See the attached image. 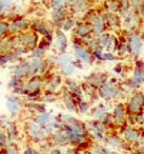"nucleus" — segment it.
Segmentation results:
<instances>
[{
    "instance_id": "1",
    "label": "nucleus",
    "mask_w": 144,
    "mask_h": 154,
    "mask_svg": "<svg viewBox=\"0 0 144 154\" xmlns=\"http://www.w3.org/2000/svg\"><path fill=\"white\" fill-rule=\"evenodd\" d=\"M143 105V96L141 94H136L129 103V109L131 112H139V110L142 109Z\"/></svg>"
},
{
    "instance_id": "2",
    "label": "nucleus",
    "mask_w": 144,
    "mask_h": 154,
    "mask_svg": "<svg viewBox=\"0 0 144 154\" xmlns=\"http://www.w3.org/2000/svg\"><path fill=\"white\" fill-rule=\"evenodd\" d=\"M130 48H131V51L134 52V54L136 55H139L140 54V51L142 49V39L140 36L138 35H135L133 36L130 40Z\"/></svg>"
},
{
    "instance_id": "3",
    "label": "nucleus",
    "mask_w": 144,
    "mask_h": 154,
    "mask_svg": "<svg viewBox=\"0 0 144 154\" xmlns=\"http://www.w3.org/2000/svg\"><path fill=\"white\" fill-rule=\"evenodd\" d=\"M30 73H32V71H31V63H23L16 69L15 76H16V78L19 79V78L30 74Z\"/></svg>"
},
{
    "instance_id": "4",
    "label": "nucleus",
    "mask_w": 144,
    "mask_h": 154,
    "mask_svg": "<svg viewBox=\"0 0 144 154\" xmlns=\"http://www.w3.org/2000/svg\"><path fill=\"white\" fill-rule=\"evenodd\" d=\"M117 92V88L112 85H104L101 88V95L104 98H110L112 96H114Z\"/></svg>"
},
{
    "instance_id": "5",
    "label": "nucleus",
    "mask_w": 144,
    "mask_h": 154,
    "mask_svg": "<svg viewBox=\"0 0 144 154\" xmlns=\"http://www.w3.org/2000/svg\"><path fill=\"white\" fill-rule=\"evenodd\" d=\"M20 41H21V45H26L28 48H33L35 47V45L37 42V37L34 34H28L22 36L20 38Z\"/></svg>"
},
{
    "instance_id": "6",
    "label": "nucleus",
    "mask_w": 144,
    "mask_h": 154,
    "mask_svg": "<svg viewBox=\"0 0 144 154\" xmlns=\"http://www.w3.org/2000/svg\"><path fill=\"white\" fill-rule=\"evenodd\" d=\"M66 138H68V141L74 143H81L83 140H84V136H83V134L75 133L70 130H68V133H66Z\"/></svg>"
},
{
    "instance_id": "7",
    "label": "nucleus",
    "mask_w": 144,
    "mask_h": 154,
    "mask_svg": "<svg viewBox=\"0 0 144 154\" xmlns=\"http://www.w3.org/2000/svg\"><path fill=\"white\" fill-rule=\"evenodd\" d=\"M30 26V22L26 19L19 20V21H16L14 23H12V26H10L12 32H19V31H22L24 29H26L28 26Z\"/></svg>"
},
{
    "instance_id": "8",
    "label": "nucleus",
    "mask_w": 144,
    "mask_h": 154,
    "mask_svg": "<svg viewBox=\"0 0 144 154\" xmlns=\"http://www.w3.org/2000/svg\"><path fill=\"white\" fill-rule=\"evenodd\" d=\"M30 127H31V128H30L31 129V133H32V135L36 139L40 140V139H43L45 137L44 132H43V131L39 128L38 124H31Z\"/></svg>"
},
{
    "instance_id": "9",
    "label": "nucleus",
    "mask_w": 144,
    "mask_h": 154,
    "mask_svg": "<svg viewBox=\"0 0 144 154\" xmlns=\"http://www.w3.org/2000/svg\"><path fill=\"white\" fill-rule=\"evenodd\" d=\"M115 115V119L118 124H122L123 119H124V108H123L122 105H118L115 109L114 112Z\"/></svg>"
},
{
    "instance_id": "10",
    "label": "nucleus",
    "mask_w": 144,
    "mask_h": 154,
    "mask_svg": "<svg viewBox=\"0 0 144 154\" xmlns=\"http://www.w3.org/2000/svg\"><path fill=\"white\" fill-rule=\"evenodd\" d=\"M75 52H76L77 57L80 58V59H82L83 61H85V62L91 61V57H89L88 52H86L85 50H83L82 48L76 47V48H75Z\"/></svg>"
},
{
    "instance_id": "11",
    "label": "nucleus",
    "mask_w": 144,
    "mask_h": 154,
    "mask_svg": "<svg viewBox=\"0 0 144 154\" xmlns=\"http://www.w3.org/2000/svg\"><path fill=\"white\" fill-rule=\"evenodd\" d=\"M103 29H104L103 20H102V18L97 17V19H96L95 23H94V26H93L94 34H95L96 36H99L102 33V31H103Z\"/></svg>"
},
{
    "instance_id": "12",
    "label": "nucleus",
    "mask_w": 144,
    "mask_h": 154,
    "mask_svg": "<svg viewBox=\"0 0 144 154\" xmlns=\"http://www.w3.org/2000/svg\"><path fill=\"white\" fill-rule=\"evenodd\" d=\"M8 108L11 111L12 114H16L19 112V105L14 98H9L8 99Z\"/></svg>"
},
{
    "instance_id": "13",
    "label": "nucleus",
    "mask_w": 144,
    "mask_h": 154,
    "mask_svg": "<svg viewBox=\"0 0 144 154\" xmlns=\"http://www.w3.org/2000/svg\"><path fill=\"white\" fill-rule=\"evenodd\" d=\"M66 43H68V41H66L65 36H64V35H59L57 40H56V42H55V48L58 50L63 51L66 47Z\"/></svg>"
},
{
    "instance_id": "14",
    "label": "nucleus",
    "mask_w": 144,
    "mask_h": 154,
    "mask_svg": "<svg viewBox=\"0 0 144 154\" xmlns=\"http://www.w3.org/2000/svg\"><path fill=\"white\" fill-rule=\"evenodd\" d=\"M124 136L127 140L134 141V140H136V139H138V137H139V133H138L136 130H134V129H128V130L125 131Z\"/></svg>"
},
{
    "instance_id": "15",
    "label": "nucleus",
    "mask_w": 144,
    "mask_h": 154,
    "mask_svg": "<svg viewBox=\"0 0 144 154\" xmlns=\"http://www.w3.org/2000/svg\"><path fill=\"white\" fill-rule=\"evenodd\" d=\"M13 0H1L0 1V11L1 12H5L8 11L10 7H11Z\"/></svg>"
},
{
    "instance_id": "16",
    "label": "nucleus",
    "mask_w": 144,
    "mask_h": 154,
    "mask_svg": "<svg viewBox=\"0 0 144 154\" xmlns=\"http://www.w3.org/2000/svg\"><path fill=\"white\" fill-rule=\"evenodd\" d=\"M50 122V115L46 113H43L41 114L40 116L37 117V124L39 125H44V124H47Z\"/></svg>"
},
{
    "instance_id": "17",
    "label": "nucleus",
    "mask_w": 144,
    "mask_h": 154,
    "mask_svg": "<svg viewBox=\"0 0 144 154\" xmlns=\"http://www.w3.org/2000/svg\"><path fill=\"white\" fill-rule=\"evenodd\" d=\"M134 80H135L137 84H141L143 82V71L142 69H138L137 71L135 72V76H134Z\"/></svg>"
},
{
    "instance_id": "18",
    "label": "nucleus",
    "mask_w": 144,
    "mask_h": 154,
    "mask_svg": "<svg viewBox=\"0 0 144 154\" xmlns=\"http://www.w3.org/2000/svg\"><path fill=\"white\" fill-rule=\"evenodd\" d=\"M65 105H66V107H68L70 110L77 112V107H76V105H75L74 100H73L70 97H68V96L65 97Z\"/></svg>"
},
{
    "instance_id": "19",
    "label": "nucleus",
    "mask_w": 144,
    "mask_h": 154,
    "mask_svg": "<svg viewBox=\"0 0 144 154\" xmlns=\"http://www.w3.org/2000/svg\"><path fill=\"white\" fill-rule=\"evenodd\" d=\"M39 85H40V82H34V80H33V82H28V86L26 87V89L28 91H30V92H33V91L38 90Z\"/></svg>"
},
{
    "instance_id": "20",
    "label": "nucleus",
    "mask_w": 144,
    "mask_h": 154,
    "mask_svg": "<svg viewBox=\"0 0 144 154\" xmlns=\"http://www.w3.org/2000/svg\"><path fill=\"white\" fill-rule=\"evenodd\" d=\"M36 30L38 31L39 33L43 35H50V32H49V29L42 23H36Z\"/></svg>"
},
{
    "instance_id": "21",
    "label": "nucleus",
    "mask_w": 144,
    "mask_h": 154,
    "mask_svg": "<svg viewBox=\"0 0 144 154\" xmlns=\"http://www.w3.org/2000/svg\"><path fill=\"white\" fill-rule=\"evenodd\" d=\"M68 87H70V91H72L73 93H75L76 95H80L81 94V90H80V88H79V86H77L75 82H68Z\"/></svg>"
},
{
    "instance_id": "22",
    "label": "nucleus",
    "mask_w": 144,
    "mask_h": 154,
    "mask_svg": "<svg viewBox=\"0 0 144 154\" xmlns=\"http://www.w3.org/2000/svg\"><path fill=\"white\" fill-rule=\"evenodd\" d=\"M70 55H68V54H63V55H61L59 58H58V62H59L60 64H63V66L68 64V62H70Z\"/></svg>"
},
{
    "instance_id": "23",
    "label": "nucleus",
    "mask_w": 144,
    "mask_h": 154,
    "mask_svg": "<svg viewBox=\"0 0 144 154\" xmlns=\"http://www.w3.org/2000/svg\"><path fill=\"white\" fill-rule=\"evenodd\" d=\"M78 35L79 36H86L89 33V28L87 26H82L78 29Z\"/></svg>"
},
{
    "instance_id": "24",
    "label": "nucleus",
    "mask_w": 144,
    "mask_h": 154,
    "mask_svg": "<svg viewBox=\"0 0 144 154\" xmlns=\"http://www.w3.org/2000/svg\"><path fill=\"white\" fill-rule=\"evenodd\" d=\"M56 143L61 146H64L68 143V138H66V136H64V135H57V136H56Z\"/></svg>"
},
{
    "instance_id": "25",
    "label": "nucleus",
    "mask_w": 144,
    "mask_h": 154,
    "mask_svg": "<svg viewBox=\"0 0 144 154\" xmlns=\"http://www.w3.org/2000/svg\"><path fill=\"white\" fill-rule=\"evenodd\" d=\"M12 45L9 42H0V53H4L11 49Z\"/></svg>"
},
{
    "instance_id": "26",
    "label": "nucleus",
    "mask_w": 144,
    "mask_h": 154,
    "mask_svg": "<svg viewBox=\"0 0 144 154\" xmlns=\"http://www.w3.org/2000/svg\"><path fill=\"white\" fill-rule=\"evenodd\" d=\"M62 72H63L65 75H72L73 73L75 72V68H74V66H68V64H65V66L63 68Z\"/></svg>"
},
{
    "instance_id": "27",
    "label": "nucleus",
    "mask_w": 144,
    "mask_h": 154,
    "mask_svg": "<svg viewBox=\"0 0 144 154\" xmlns=\"http://www.w3.org/2000/svg\"><path fill=\"white\" fill-rule=\"evenodd\" d=\"M108 41H110V36L107 34H104L100 37V42H101L102 45H107Z\"/></svg>"
},
{
    "instance_id": "28",
    "label": "nucleus",
    "mask_w": 144,
    "mask_h": 154,
    "mask_svg": "<svg viewBox=\"0 0 144 154\" xmlns=\"http://www.w3.org/2000/svg\"><path fill=\"white\" fill-rule=\"evenodd\" d=\"M106 113V110L103 109V108H100V109L97 110V112L95 113V116L97 118H102L104 116V114Z\"/></svg>"
},
{
    "instance_id": "29",
    "label": "nucleus",
    "mask_w": 144,
    "mask_h": 154,
    "mask_svg": "<svg viewBox=\"0 0 144 154\" xmlns=\"http://www.w3.org/2000/svg\"><path fill=\"white\" fill-rule=\"evenodd\" d=\"M74 24H75V21H74V20L70 19V20H68L66 22H64L63 29H64V30H70V28H73V26H74Z\"/></svg>"
},
{
    "instance_id": "30",
    "label": "nucleus",
    "mask_w": 144,
    "mask_h": 154,
    "mask_svg": "<svg viewBox=\"0 0 144 154\" xmlns=\"http://www.w3.org/2000/svg\"><path fill=\"white\" fill-rule=\"evenodd\" d=\"M108 17H110V18H107V20H108V21H110V26H115V24L118 23V19H117L116 16L110 15V16H108Z\"/></svg>"
},
{
    "instance_id": "31",
    "label": "nucleus",
    "mask_w": 144,
    "mask_h": 154,
    "mask_svg": "<svg viewBox=\"0 0 144 154\" xmlns=\"http://www.w3.org/2000/svg\"><path fill=\"white\" fill-rule=\"evenodd\" d=\"M5 143H7V137H5V134L0 131V146H5Z\"/></svg>"
},
{
    "instance_id": "32",
    "label": "nucleus",
    "mask_w": 144,
    "mask_h": 154,
    "mask_svg": "<svg viewBox=\"0 0 144 154\" xmlns=\"http://www.w3.org/2000/svg\"><path fill=\"white\" fill-rule=\"evenodd\" d=\"M8 28H9V26H8L7 23H1V24H0V36L4 34L5 31L8 30Z\"/></svg>"
},
{
    "instance_id": "33",
    "label": "nucleus",
    "mask_w": 144,
    "mask_h": 154,
    "mask_svg": "<svg viewBox=\"0 0 144 154\" xmlns=\"http://www.w3.org/2000/svg\"><path fill=\"white\" fill-rule=\"evenodd\" d=\"M103 57L105 58L106 60H114L115 59V56L112 55V53H105L103 55Z\"/></svg>"
},
{
    "instance_id": "34",
    "label": "nucleus",
    "mask_w": 144,
    "mask_h": 154,
    "mask_svg": "<svg viewBox=\"0 0 144 154\" xmlns=\"http://www.w3.org/2000/svg\"><path fill=\"white\" fill-rule=\"evenodd\" d=\"M64 1H66V0H54V5H55L56 8L62 7V5H63Z\"/></svg>"
},
{
    "instance_id": "35",
    "label": "nucleus",
    "mask_w": 144,
    "mask_h": 154,
    "mask_svg": "<svg viewBox=\"0 0 144 154\" xmlns=\"http://www.w3.org/2000/svg\"><path fill=\"white\" fill-rule=\"evenodd\" d=\"M80 109L82 110V112H86L87 109H88V106L85 103H80Z\"/></svg>"
},
{
    "instance_id": "36",
    "label": "nucleus",
    "mask_w": 144,
    "mask_h": 154,
    "mask_svg": "<svg viewBox=\"0 0 144 154\" xmlns=\"http://www.w3.org/2000/svg\"><path fill=\"white\" fill-rule=\"evenodd\" d=\"M7 154H17V152H16V150L14 147H10L7 151Z\"/></svg>"
},
{
    "instance_id": "37",
    "label": "nucleus",
    "mask_w": 144,
    "mask_h": 154,
    "mask_svg": "<svg viewBox=\"0 0 144 154\" xmlns=\"http://www.w3.org/2000/svg\"><path fill=\"white\" fill-rule=\"evenodd\" d=\"M110 10H112V11H116V10H117V5H116V3H115V5H114V2L110 3Z\"/></svg>"
},
{
    "instance_id": "38",
    "label": "nucleus",
    "mask_w": 144,
    "mask_h": 154,
    "mask_svg": "<svg viewBox=\"0 0 144 154\" xmlns=\"http://www.w3.org/2000/svg\"><path fill=\"white\" fill-rule=\"evenodd\" d=\"M52 154H61V152L58 149H54V150H52Z\"/></svg>"
},
{
    "instance_id": "39",
    "label": "nucleus",
    "mask_w": 144,
    "mask_h": 154,
    "mask_svg": "<svg viewBox=\"0 0 144 154\" xmlns=\"http://www.w3.org/2000/svg\"><path fill=\"white\" fill-rule=\"evenodd\" d=\"M96 56H98V58H101V51H100L99 49L98 50H96Z\"/></svg>"
},
{
    "instance_id": "40",
    "label": "nucleus",
    "mask_w": 144,
    "mask_h": 154,
    "mask_svg": "<svg viewBox=\"0 0 144 154\" xmlns=\"http://www.w3.org/2000/svg\"><path fill=\"white\" fill-rule=\"evenodd\" d=\"M52 128H53V126H51V125H50V126H47V132H52V130H53V129H52Z\"/></svg>"
},
{
    "instance_id": "41",
    "label": "nucleus",
    "mask_w": 144,
    "mask_h": 154,
    "mask_svg": "<svg viewBox=\"0 0 144 154\" xmlns=\"http://www.w3.org/2000/svg\"><path fill=\"white\" fill-rule=\"evenodd\" d=\"M26 154H33V152L31 150H26Z\"/></svg>"
},
{
    "instance_id": "42",
    "label": "nucleus",
    "mask_w": 144,
    "mask_h": 154,
    "mask_svg": "<svg viewBox=\"0 0 144 154\" xmlns=\"http://www.w3.org/2000/svg\"><path fill=\"white\" fill-rule=\"evenodd\" d=\"M39 1H42V0H39Z\"/></svg>"
}]
</instances>
